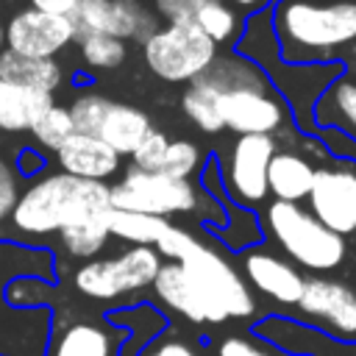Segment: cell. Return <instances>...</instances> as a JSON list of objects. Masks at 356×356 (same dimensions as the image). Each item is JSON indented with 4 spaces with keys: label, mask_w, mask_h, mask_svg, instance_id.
<instances>
[{
    "label": "cell",
    "mask_w": 356,
    "mask_h": 356,
    "mask_svg": "<svg viewBox=\"0 0 356 356\" xmlns=\"http://www.w3.org/2000/svg\"><path fill=\"white\" fill-rule=\"evenodd\" d=\"M75 44H78L81 61L95 72H111L122 67L128 58V44L108 33H78Z\"/></svg>",
    "instance_id": "25"
},
{
    "label": "cell",
    "mask_w": 356,
    "mask_h": 356,
    "mask_svg": "<svg viewBox=\"0 0 356 356\" xmlns=\"http://www.w3.org/2000/svg\"><path fill=\"white\" fill-rule=\"evenodd\" d=\"M178 264L220 300L228 320H248L256 314V298H253L250 286L245 284L242 273L222 253H217L211 245L197 239L178 259Z\"/></svg>",
    "instance_id": "11"
},
{
    "label": "cell",
    "mask_w": 356,
    "mask_h": 356,
    "mask_svg": "<svg viewBox=\"0 0 356 356\" xmlns=\"http://www.w3.org/2000/svg\"><path fill=\"white\" fill-rule=\"evenodd\" d=\"M0 139H3V134H0Z\"/></svg>",
    "instance_id": "40"
},
{
    "label": "cell",
    "mask_w": 356,
    "mask_h": 356,
    "mask_svg": "<svg viewBox=\"0 0 356 356\" xmlns=\"http://www.w3.org/2000/svg\"><path fill=\"white\" fill-rule=\"evenodd\" d=\"M153 292L167 309L178 312L181 317H186L195 325L228 323V314L220 306V300L197 278H192L178 261H161V267L153 278Z\"/></svg>",
    "instance_id": "14"
},
{
    "label": "cell",
    "mask_w": 356,
    "mask_h": 356,
    "mask_svg": "<svg viewBox=\"0 0 356 356\" xmlns=\"http://www.w3.org/2000/svg\"><path fill=\"white\" fill-rule=\"evenodd\" d=\"M56 236H58V245H61V250H64L67 256L83 259V261L95 259V256L108 245V239H111L108 225H106V217L70 225V228L58 231Z\"/></svg>",
    "instance_id": "26"
},
{
    "label": "cell",
    "mask_w": 356,
    "mask_h": 356,
    "mask_svg": "<svg viewBox=\"0 0 356 356\" xmlns=\"http://www.w3.org/2000/svg\"><path fill=\"white\" fill-rule=\"evenodd\" d=\"M106 225H108L111 236H117V239H122L128 245H147V248H153L159 242V236L164 234V228L170 225V220L150 217V214H136V211L108 209Z\"/></svg>",
    "instance_id": "23"
},
{
    "label": "cell",
    "mask_w": 356,
    "mask_h": 356,
    "mask_svg": "<svg viewBox=\"0 0 356 356\" xmlns=\"http://www.w3.org/2000/svg\"><path fill=\"white\" fill-rule=\"evenodd\" d=\"M217 44L195 19H172L142 42L147 70L167 83H192L217 61Z\"/></svg>",
    "instance_id": "6"
},
{
    "label": "cell",
    "mask_w": 356,
    "mask_h": 356,
    "mask_svg": "<svg viewBox=\"0 0 356 356\" xmlns=\"http://www.w3.org/2000/svg\"><path fill=\"white\" fill-rule=\"evenodd\" d=\"M242 273H245L242 278L248 286H253L256 292H261L278 306H295L303 292V281H306V275L292 261L259 245L242 250Z\"/></svg>",
    "instance_id": "15"
},
{
    "label": "cell",
    "mask_w": 356,
    "mask_h": 356,
    "mask_svg": "<svg viewBox=\"0 0 356 356\" xmlns=\"http://www.w3.org/2000/svg\"><path fill=\"white\" fill-rule=\"evenodd\" d=\"M8 161H11V167L17 170L19 178H36V175H42V172L47 170V156H44L36 145H22V147H17V153H14Z\"/></svg>",
    "instance_id": "35"
},
{
    "label": "cell",
    "mask_w": 356,
    "mask_h": 356,
    "mask_svg": "<svg viewBox=\"0 0 356 356\" xmlns=\"http://www.w3.org/2000/svg\"><path fill=\"white\" fill-rule=\"evenodd\" d=\"M159 28L156 14L142 0H111L108 3V19L106 33L120 42H136L142 44L153 31Z\"/></svg>",
    "instance_id": "22"
},
{
    "label": "cell",
    "mask_w": 356,
    "mask_h": 356,
    "mask_svg": "<svg viewBox=\"0 0 356 356\" xmlns=\"http://www.w3.org/2000/svg\"><path fill=\"white\" fill-rule=\"evenodd\" d=\"M150 128H153V122L139 106L111 100V106H108V111L97 128V139H103L122 159V156H131L136 150V145L147 136Z\"/></svg>",
    "instance_id": "20"
},
{
    "label": "cell",
    "mask_w": 356,
    "mask_h": 356,
    "mask_svg": "<svg viewBox=\"0 0 356 356\" xmlns=\"http://www.w3.org/2000/svg\"><path fill=\"white\" fill-rule=\"evenodd\" d=\"M0 78L11 81L17 86H25V89L47 92L56 97V92L64 83V67L58 64V58H28V56L3 50L0 53Z\"/></svg>",
    "instance_id": "21"
},
{
    "label": "cell",
    "mask_w": 356,
    "mask_h": 356,
    "mask_svg": "<svg viewBox=\"0 0 356 356\" xmlns=\"http://www.w3.org/2000/svg\"><path fill=\"white\" fill-rule=\"evenodd\" d=\"M306 211L328 231L356 245V159L331 156L314 167Z\"/></svg>",
    "instance_id": "9"
},
{
    "label": "cell",
    "mask_w": 356,
    "mask_h": 356,
    "mask_svg": "<svg viewBox=\"0 0 356 356\" xmlns=\"http://www.w3.org/2000/svg\"><path fill=\"white\" fill-rule=\"evenodd\" d=\"M53 159L58 172L83 178V181H100V184H108L122 170V159L103 139L89 134H72L53 153Z\"/></svg>",
    "instance_id": "16"
},
{
    "label": "cell",
    "mask_w": 356,
    "mask_h": 356,
    "mask_svg": "<svg viewBox=\"0 0 356 356\" xmlns=\"http://www.w3.org/2000/svg\"><path fill=\"white\" fill-rule=\"evenodd\" d=\"M78 28L70 17L42 14L31 6L14 11L3 22V50L28 58H56L70 44H75Z\"/></svg>",
    "instance_id": "12"
},
{
    "label": "cell",
    "mask_w": 356,
    "mask_h": 356,
    "mask_svg": "<svg viewBox=\"0 0 356 356\" xmlns=\"http://www.w3.org/2000/svg\"><path fill=\"white\" fill-rule=\"evenodd\" d=\"M31 8L42 11V14H53V17H72L78 0H28Z\"/></svg>",
    "instance_id": "37"
},
{
    "label": "cell",
    "mask_w": 356,
    "mask_h": 356,
    "mask_svg": "<svg viewBox=\"0 0 356 356\" xmlns=\"http://www.w3.org/2000/svg\"><path fill=\"white\" fill-rule=\"evenodd\" d=\"M295 309L298 317L312 328L342 342H356V289L345 281L309 275Z\"/></svg>",
    "instance_id": "10"
},
{
    "label": "cell",
    "mask_w": 356,
    "mask_h": 356,
    "mask_svg": "<svg viewBox=\"0 0 356 356\" xmlns=\"http://www.w3.org/2000/svg\"><path fill=\"white\" fill-rule=\"evenodd\" d=\"M206 3H211V0H156V14L164 17L167 22H172V19H192Z\"/></svg>",
    "instance_id": "36"
},
{
    "label": "cell",
    "mask_w": 356,
    "mask_h": 356,
    "mask_svg": "<svg viewBox=\"0 0 356 356\" xmlns=\"http://www.w3.org/2000/svg\"><path fill=\"white\" fill-rule=\"evenodd\" d=\"M192 19H195V25H197L217 47H220V44H228V42L239 33V28H242L239 14H236L231 6H225L222 0L206 3Z\"/></svg>",
    "instance_id": "28"
},
{
    "label": "cell",
    "mask_w": 356,
    "mask_h": 356,
    "mask_svg": "<svg viewBox=\"0 0 356 356\" xmlns=\"http://www.w3.org/2000/svg\"><path fill=\"white\" fill-rule=\"evenodd\" d=\"M111 100L100 92H81L75 95V100L67 106L70 108V117H72V125H75V134H89V136H97V128L108 111Z\"/></svg>",
    "instance_id": "30"
},
{
    "label": "cell",
    "mask_w": 356,
    "mask_h": 356,
    "mask_svg": "<svg viewBox=\"0 0 356 356\" xmlns=\"http://www.w3.org/2000/svg\"><path fill=\"white\" fill-rule=\"evenodd\" d=\"M267 17L284 64L328 67L356 56V0H273Z\"/></svg>",
    "instance_id": "1"
},
{
    "label": "cell",
    "mask_w": 356,
    "mask_h": 356,
    "mask_svg": "<svg viewBox=\"0 0 356 356\" xmlns=\"http://www.w3.org/2000/svg\"><path fill=\"white\" fill-rule=\"evenodd\" d=\"M161 256L147 245H131L108 259H89L72 273V286L92 300H117L153 286Z\"/></svg>",
    "instance_id": "8"
},
{
    "label": "cell",
    "mask_w": 356,
    "mask_h": 356,
    "mask_svg": "<svg viewBox=\"0 0 356 356\" xmlns=\"http://www.w3.org/2000/svg\"><path fill=\"white\" fill-rule=\"evenodd\" d=\"M53 103L56 97L47 92L25 89L0 78V134H31Z\"/></svg>",
    "instance_id": "19"
},
{
    "label": "cell",
    "mask_w": 356,
    "mask_h": 356,
    "mask_svg": "<svg viewBox=\"0 0 356 356\" xmlns=\"http://www.w3.org/2000/svg\"><path fill=\"white\" fill-rule=\"evenodd\" d=\"M217 95V111L225 131L275 136L289 122V103L278 95L273 78L250 58L228 53L203 72Z\"/></svg>",
    "instance_id": "2"
},
{
    "label": "cell",
    "mask_w": 356,
    "mask_h": 356,
    "mask_svg": "<svg viewBox=\"0 0 356 356\" xmlns=\"http://www.w3.org/2000/svg\"><path fill=\"white\" fill-rule=\"evenodd\" d=\"M128 331L103 320L67 314L56 317L44 356H120Z\"/></svg>",
    "instance_id": "13"
},
{
    "label": "cell",
    "mask_w": 356,
    "mask_h": 356,
    "mask_svg": "<svg viewBox=\"0 0 356 356\" xmlns=\"http://www.w3.org/2000/svg\"><path fill=\"white\" fill-rule=\"evenodd\" d=\"M167 145H170L167 134L159 131V128H150L147 136H145V139L136 145V150L131 153V167L145 170V172H159L161 159H164V153H167Z\"/></svg>",
    "instance_id": "33"
},
{
    "label": "cell",
    "mask_w": 356,
    "mask_h": 356,
    "mask_svg": "<svg viewBox=\"0 0 356 356\" xmlns=\"http://www.w3.org/2000/svg\"><path fill=\"white\" fill-rule=\"evenodd\" d=\"M19 181H22V178L17 175V170L11 167V161L0 156V225L11 217V211H14V206H17V197H19V192H22Z\"/></svg>",
    "instance_id": "34"
},
{
    "label": "cell",
    "mask_w": 356,
    "mask_h": 356,
    "mask_svg": "<svg viewBox=\"0 0 356 356\" xmlns=\"http://www.w3.org/2000/svg\"><path fill=\"white\" fill-rule=\"evenodd\" d=\"M261 231L278 245L286 261L312 275L334 273L348 259V242L317 222L303 203L270 200L261 209Z\"/></svg>",
    "instance_id": "4"
},
{
    "label": "cell",
    "mask_w": 356,
    "mask_h": 356,
    "mask_svg": "<svg viewBox=\"0 0 356 356\" xmlns=\"http://www.w3.org/2000/svg\"><path fill=\"white\" fill-rule=\"evenodd\" d=\"M111 209V184L72 178L58 170H44L19 192L11 211V225L28 236H50L70 225L106 217Z\"/></svg>",
    "instance_id": "3"
},
{
    "label": "cell",
    "mask_w": 356,
    "mask_h": 356,
    "mask_svg": "<svg viewBox=\"0 0 356 356\" xmlns=\"http://www.w3.org/2000/svg\"><path fill=\"white\" fill-rule=\"evenodd\" d=\"M278 150L275 136L242 134L220 150L211 161L220 172V189L242 211H261L267 206V164Z\"/></svg>",
    "instance_id": "7"
},
{
    "label": "cell",
    "mask_w": 356,
    "mask_h": 356,
    "mask_svg": "<svg viewBox=\"0 0 356 356\" xmlns=\"http://www.w3.org/2000/svg\"><path fill=\"white\" fill-rule=\"evenodd\" d=\"M312 120L323 131H339L356 142V81L342 72L314 100Z\"/></svg>",
    "instance_id": "18"
},
{
    "label": "cell",
    "mask_w": 356,
    "mask_h": 356,
    "mask_svg": "<svg viewBox=\"0 0 356 356\" xmlns=\"http://www.w3.org/2000/svg\"><path fill=\"white\" fill-rule=\"evenodd\" d=\"M3 47H6V44H3V22H0V53H3Z\"/></svg>",
    "instance_id": "39"
},
{
    "label": "cell",
    "mask_w": 356,
    "mask_h": 356,
    "mask_svg": "<svg viewBox=\"0 0 356 356\" xmlns=\"http://www.w3.org/2000/svg\"><path fill=\"white\" fill-rule=\"evenodd\" d=\"M231 3H234L236 8H242V11H248V14H250V11H259L267 0H231Z\"/></svg>",
    "instance_id": "38"
},
{
    "label": "cell",
    "mask_w": 356,
    "mask_h": 356,
    "mask_svg": "<svg viewBox=\"0 0 356 356\" xmlns=\"http://www.w3.org/2000/svg\"><path fill=\"white\" fill-rule=\"evenodd\" d=\"M209 356H298L289 350H281L278 345L250 334V331H225L211 339Z\"/></svg>",
    "instance_id": "27"
},
{
    "label": "cell",
    "mask_w": 356,
    "mask_h": 356,
    "mask_svg": "<svg viewBox=\"0 0 356 356\" xmlns=\"http://www.w3.org/2000/svg\"><path fill=\"white\" fill-rule=\"evenodd\" d=\"M136 356H209L206 348L197 345V339L186 337L178 328H167L159 337L147 339V345H142V350Z\"/></svg>",
    "instance_id": "31"
},
{
    "label": "cell",
    "mask_w": 356,
    "mask_h": 356,
    "mask_svg": "<svg viewBox=\"0 0 356 356\" xmlns=\"http://www.w3.org/2000/svg\"><path fill=\"white\" fill-rule=\"evenodd\" d=\"M200 164H203V156H200L197 145H192L186 139H175L167 145L159 172H164L170 178H192V172H197Z\"/></svg>",
    "instance_id": "32"
},
{
    "label": "cell",
    "mask_w": 356,
    "mask_h": 356,
    "mask_svg": "<svg viewBox=\"0 0 356 356\" xmlns=\"http://www.w3.org/2000/svg\"><path fill=\"white\" fill-rule=\"evenodd\" d=\"M72 134H75V125H72L70 108L61 106V103H53V106L39 117V122L31 128V136H33V142H36V147H39L42 153H44V150L56 153Z\"/></svg>",
    "instance_id": "29"
},
{
    "label": "cell",
    "mask_w": 356,
    "mask_h": 356,
    "mask_svg": "<svg viewBox=\"0 0 356 356\" xmlns=\"http://www.w3.org/2000/svg\"><path fill=\"white\" fill-rule=\"evenodd\" d=\"M203 206L217 209V200L189 178H170L164 172H145L136 167H125L122 178L111 184V209L136 211L170 220L175 214H197L209 220Z\"/></svg>",
    "instance_id": "5"
},
{
    "label": "cell",
    "mask_w": 356,
    "mask_h": 356,
    "mask_svg": "<svg viewBox=\"0 0 356 356\" xmlns=\"http://www.w3.org/2000/svg\"><path fill=\"white\" fill-rule=\"evenodd\" d=\"M314 167L317 164L300 150H275L267 164V195L284 203H303L312 189Z\"/></svg>",
    "instance_id": "17"
},
{
    "label": "cell",
    "mask_w": 356,
    "mask_h": 356,
    "mask_svg": "<svg viewBox=\"0 0 356 356\" xmlns=\"http://www.w3.org/2000/svg\"><path fill=\"white\" fill-rule=\"evenodd\" d=\"M181 111L203 131V134H220L225 131L222 128V120H220V111H217V95H214V86L206 75L195 78L186 92L181 95Z\"/></svg>",
    "instance_id": "24"
}]
</instances>
